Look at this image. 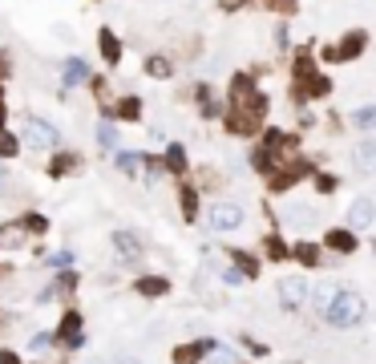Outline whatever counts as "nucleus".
I'll use <instances>...</instances> for the list:
<instances>
[{"label":"nucleus","instance_id":"nucleus-1","mask_svg":"<svg viewBox=\"0 0 376 364\" xmlns=\"http://www.w3.org/2000/svg\"><path fill=\"white\" fill-rule=\"evenodd\" d=\"M364 312H368V303H364L360 291H352V288H340L336 291V300H332V308L324 312V320L332 328H356L364 320Z\"/></svg>","mask_w":376,"mask_h":364},{"label":"nucleus","instance_id":"nucleus-2","mask_svg":"<svg viewBox=\"0 0 376 364\" xmlns=\"http://www.w3.org/2000/svg\"><path fill=\"white\" fill-rule=\"evenodd\" d=\"M57 348H65V352L85 348V316H81V308H65L61 312V324H57Z\"/></svg>","mask_w":376,"mask_h":364},{"label":"nucleus","instance_id":"nucleus-3","mask_svg":"<svg viewBox=\"0 0 376 364\" xmlns=\"http://www.w3.org/2000/svg\"><path fill=\"white\" fill-rule=\"evenodd\" d=\"M21 142L33 146V150H57V146H61V130L53 126V122H45V118H33V113H28Z\"/></svg>","mask_w":376,"mask_h":364},{"label":"nucleus","instance_id":"nucleus-4","mask_svg":"<svg viewBox=\"0 0 376 364\" xmlns=\"http://www.w3.org/2000/svg\"><path fill=\"white\" fill-rule=\"evenodd\" d=\"M276 296H279V308H288V312H296V308H303L308 303V296H312V284L303 276H283L276 284Z\"/></svg>","mask_w":376,"mask_h":364},{"label":"nucleus","instance_id":"nucleus-5","mask_svg":"<svg viewBox=\"0 0 376 364\" xmlns=\"http://www.w3.org/2000/svg\"><path fill=\"white\" fill-rule=\"evenodd\" d=\"M207 227L211 231H235V227H243V207L239 202H211L207 207Z\"/></svg>","mask_w":376,"mask_h":364},{"label":"nucleus","instance_id":"nucleus-6","mask_svg":"<svg viewBox=\"0 0 376 364\" xmlns=\"http://www.w3.org/2000/svg\"><path fill=\"white\" fill-rule=\"evenodd\" d=\"M134 291H138L142 300H162V296H170V279L166 276H138L134 279Z\"/></svg>","mask_w":376,"mask_h":364},{"label":"nucleus","instance_id":"nucleus-7","mask_svg":"<svg viewBox=\"0 0 376 364\" xmlns=\"http://www.w3.org/2000/svg\"><path fill=\"white\" fill-rule=\"evenodd\" d=\"M110 243H113V251H118V259H142V239L134 231H113Z\"/></svg>","mask_w":376,"mask_h":364},{"label":"nucleus","instance_id":"nucleus-8","mask_svg":"<svg viewBox=\"0 0 376 364\" xmlns=\"http://www.w3.org/2000/svg\"><path fill=\"white\" fill-rule=\"evenodd\" d=\"M28 227H25V219H16V223H4L0 227V247H4V251H16V247H25L28 243Z\"/></svg>","mask_w":376,"mask_h":364},{"label":"nucleus","instance_id":"nucleus-9","mask_svg":"<svg viewBox=\"0 0 376 364\" xmlns=\"http://www.w3.org/2000/svg\"><path fill=\"white\" fill-rule=\"evenodd\" d=\"M211 348H214V340H194V344H178V348H174V364H202Z\"/></svg>","mask_w":376,"mask_h":364},{"label":"nucleus","instance_id":"nucleus-10","mask_svg":"<svg viewBox=\"0 0 376 364\" xmlns=\"http://www.w3.org/2000/svg\"><path fill=\"white\" fill-rule=\"evenodd\" d=\"M364 41H368L364 33H348V37L340 41V49H328L324 57H328V61H352V57L364 49Z\"/></svg>","mask_w":376,"mask_h":364},{"label":"nucleus","instance_id":"nucleus-11","mask_svg":"<svg viewBox=\"0 0 376 364\" xmlns=\"http://www.w3.org/2000/svg\"><path fill=\"white\" fill-rule=\"evenodd\" d=\"M61 81H65V89L85 85V81H89V65L81 61V57H69V61L61 65Z\"/></svg>","mask_w":376,"mask_h":364},{"label":"nucleus","instance_id":"nucleus-12","mask_svg":"<svg viewBox=\"0 0 376 364\" xmlns=\"http://www.w3.org/2000/svg\"><path fill=\"white\" fill-rule=\"evenodd\" d=\"M372 219H376V202L372 199H356L348 207V223L352 227H372Z\"/></svg>","mask_w":376,"mask_h":364},{"label":"nucleus","instance_id":"nucleus-13","mask_svg":"<svg viewBox=\"0 0 376 364\" xmlns=\"http://www.w3.org/2000/svg\"><path fill=\"white\" fill-rule=\"evenodd\" d=\"M98 45H101L105 65H118V61H122V41H118V33H113V28H101V33H98Z\"/></svg>","mask_w":376,"mask_h":364},{"label":"nucleus","instance_id":"nucleus-14","mask_svg":"<svg viewBox=\"0 0 376 364\" xmlns=\"http://www.w3.org/2000/svg\"><path fill=\"white\" fill-rule=\"evenodd\" d=\"M105 118H122V122H138V118H142V101H138V98H122L118 105H110V110H105Z\"/></svg>","mask_w":376,"mask_h":364},{"label":"nucleus","instance_id":"nucleus-15","mask_svg":"<svg viewBox=\"0 0 376 364\" xmlns=\"http://www.w3.org/2000/svg\"><path fill=\"white\" fill-rule=\"evenodd\" d=\"M77 166H81V158H77V154H53V162H49V178H69L77 170Z\"/></svg>","mask_w":376,"mask_h":364},{"label":"nucleus","instance_id":"nucleus-16","mask_svg":"<svg viewBox=\"0 0 376 364\" xmlns=\"http://www.w3.org/2000/svg\"><path fill=\"white\" fill-rule=\"evenodd\" d=\"M324 243L332 247V251H344V255H348V251H356V235H352L348 227H344V231H340V227H332V231L324 235Z\"/></svg>","mask_w":376,"mask_h":364},{"label":"nucleus","instance_id":"nucleus-17","mask_svg":"<svg viewBox=\"0 0 376 364\" xmlns=\"http://www.w3.org/2000/svg\"><path fill=\"white\" fill-rule=\"evenodd\" d=\"M356 166H360L364 175H376V138L356 142Z\"/></svg>","mask_w":376,"mask_h":364},{"label":"nucleus","instance_id":"nucleus-18","mask_svg":"<svg viewBox=\"0 0 376 364\" xmlns=\"http://www.w3.org/2000/svg\"><path fill=\"white\" fill-rule=\"evenodd\" d=\"M336 291H340V288L332 284V279H328V284H315L308 300H312V308H315V312H328V308H332V300H336Z\"/></svg>","mask_w":376,"mask_h":364},{"label":"nucleus","instance_id":"nucleus-19","mask_svg":"<svg viewBox=\"0 0 376 364\" xmlns=\"http://www.w3.org/2000/svg\"><path fill=\"white\" fill-rule=\"evenodd\" d=\"M162 166L170 170V175H187V150H182L178 142H170V146H166V158H162Z\"/></svg>","mask_w":376,"mask_h":364},{"label":"nucleus","instance_id":"nucleus-20","mask_svg":"<svg viewBox=\"0 0 376 364\" xmlns=\"http://www.w3.org/2000/svg\"><path fill=\"white\" fill-rule=\"evenodd\" d=\"M53 348H57V332H45V328H41V332L28 336V352H33V356H45V352H53Z\"/></svg>","mask_w":376,"mask_h":364},{"label":"nucleus","instance_id":"nucleus-21","mask_svg":"<svg viewBox=\"0 0 376 364\" xmlns=\"http://www.w3.org/2000/svg\"><path fill=\"white\" fill-rule=\"evenodd\" d=\"M178 202H182V219H190V223H194V214H199V190H194V187H182V190H178Z\"/></svg>","mask_w":376,"mask_h":364},{"label":"nucleus","instance_id":"nucleus-22","mask_svg":"<svg viewBox=\"0 0 376 364\" xmlns=\"http://www.w3.org/2000/svg\"><path fill=\"white\" fill-rule=\"evenodd\" d=\"M142 166H146V158H142V154H125V150H118V170H122V175H138Z\"/></svg>","mask_w":376,"mask_h":364},{"label":"nucleus","instance_id":"nucleus-23","mask_svg":"<svg viewBox=\"0 0 376 364\" xmlns=\"http://www.w3.org/2000/svg\"><path fill=\"white\" fill-rule=\"evenodd\" d=\"M146 73L158 77V81H166V77L174 73V65L166 61V57H158V53H154V57H146Z\"/></svg>","mask_w":376,"mask_h":364},{"label":"nucleus","instance_id":"nucleus-24","mask_svg":"<svg viewBox=\"0 0 376 364\" xmlns=\"http://www.w3.org/2000/svg\"><path fill=\"white\" fill-rule=\"evenodd\" d=\"M98 146H101V150H118V130H113L110 118L98 122Z\"/></svg>","mask_w":376,"mask_h":364},{"label":"nucleus","instance_id":"nucleus-25","mask_svg":"<svg viewBox=\"0 0 376 364\" xmlns=\"http://www.w3.org/2000/svg\"><path fill=\"white\" fill-rule=\"evenodd\" d=\"M21 146H25V142L16 138V134L0 130V158H16V154H21Z\"/></svg>","mask_w":376,"mask_h":364},{"label":"nucleus","instance_id":"nucleus-26","mask_svg":"<svg viewBox=\"0 0 376 364\" xmlns=\"http://www.w3.org/2000/svg\"><path fill=\"white\" fill-rule=\"evenodd\" d=\"M202 364H243V360H239V356H235L231 348H223V344H214V348L207 352V360H202Z\"/></svg>","mask_w":376,"mask_h":364},{"label":"nucleus","instance_id":"nucleus-27","mask_svg":"<svg viewBox=\"0 0 376 364\" xmlns=\"http://www.w3.org/2000/svg\"><path fill=\"white\" fill-rule=\"evenodd\" d=\"M25 219V227H28V235H49V219L45 214H37V211H28V214H21Z\"/></svg>","mask_w":376,"mask_h":364},{"label":"nucleus","instance_id":"nucleus-28","mask_svg":"<svg viewBox=\"0 0 376 364\" xmlns=\"http://www.w3.org/2000/svg\"><path fill=\"white\" fill-rule=\"evenodd\" d=\"M352 118H356V126H360V130H372V134H376V105H360Z\"/></svg>","mask_w":376,"mask_h":364},{"label":"nucleus","instance_id":"nucleus-29","mask_svg":"<svg viewBox=\"0 0 376 364\" xmlns=\"http://www.w3.org/2000/svg\"><path fill=\"white\" fill-rule=\"evenodd\" d=\"M296 259H300L303 267H315L320 264V251H315L312 243H300V247H296Z\"/></svg>","mask_w":376,"mask_h":364},{"label":"nucleus","instance_id":"nucleus-30","mask_svg":"<svg viewBox=\"0 0 376 364\" xmlns=\"http://www.w3.org/2000/svg\"><path fill=\"white\" fill-rule=\"evenodd\" d=\"M49 267H53V271H69V267H73V251H69V247H65V251H53L49 255Z\"/></svg>","mask_w":376,"mask_h":364},{"label":"nucleus","instance_id":"nucleus-31","mask_svg":"<svg viewBox=\"0 0 376 364\" xmlns=\"http://www.w3.org/2000/svg\"><path fill=\"white\" fill-rule=\"evenodd\" d=\"M267 255H271V259H288V243H283V239H267Z\"/></svg>","mask_w":376,"mask_h":364},{"label":"nucleus","instance_id":"nucleus-32","mask_svg":"<svg viewBox=\"0 0 376 364\" xmlns=\"http://www.w3.org/2000/svg\"><path fill=\"white\" fill-rule=\"evenodd\" d=\"M243 271H239V267H223V284H231V288H235V284H243Z\"/></svg>","mask_w":376,"mask_h":364},{"label":"nucleus","instance_id":"nucleus-33","mask_svg":"<svg viewBox=\"0 0 376 364\" xmlns=\"http://www.w3.org/2000/svg\"><path fill=\"white\" fill-rule=\"evenodd\" d=\"M0 364H25V360H21L13 348H0Z\"/></svg>","mask_w":376,"mask_h":364},{"label":"nucleus","instance_id":"nucleus-34","mask_svg":"<svg viewBox=\"0 0 376 364\" xmlns=\"http://www.w3.org/2000/svg\"><path fill=\"white\" fill-rule=\"evenodd\" d=\"M308 93H315V98H320V93H328V81H324V77H315L312 85H308Z\"/></svg>","mask_w":376,"mask_h":364},{"label":"nucleus","instance_id":"nucleus-35","mask_svg":"<svg viewBox=\"0 0 376 364\" xmlns=\"http://www.w3.org/2000/svg\"><path fill=\"white\" fill-rule=\"evenodd\" d=\"M110 364H142V360H138V356H130V352H122V356H113Z\"/></svg>","mask_w":376,"mask_h":364},{"label":"nucleus","instance_id":"nucleus-36","mask_svg":"<svg viewBox=\"0 0 376 364\" xmlns=\"http://www.w3.org/2000/svg\"><path fill=\"white\" fill-rule=\"evenodd\" d=\"M271 9H291V0H267Z\"/></svg>","mask_w":376,"mask_h":364},{"label":"nucleus","instance_id":"nucleus-37","mask_svg":"<svg viewBox=\"0 0 376 364\" xmlns=\"http://www.w3.org/2000/svg\"><path fill=\"white\" fill-rule=\"evenodd\" d=\"M4 122H9V110H4V101H0V130H4Z\"/></svg>","mask_w":376,"mask_h":364},{"label":"nucleus","instance_id":"nucleus-38","mask_svg":"<svg viewBox=\"0 0 376 364\" xmlns=\"http://www.w3.org/2000/svg\"><path fill=\"white\" fill-rule=\"evenodd\" d=\"M0 276H4V267H0Z\"/></svg>","mask_w":376,"mask_h":364},{"label":"nucleus","instance_id":"nucleus-39","mask_svg":"<svg viewBox=\"0 0 376 364\" xmlns=\"http://www.w3.org/2000/svg\"><path fill=\"white\" fill-rule=\"evenodd\" d=\"M0 178H4V170H0Z\"/></svg>","mask_w":376,"mask_h":364}]
</instances>
